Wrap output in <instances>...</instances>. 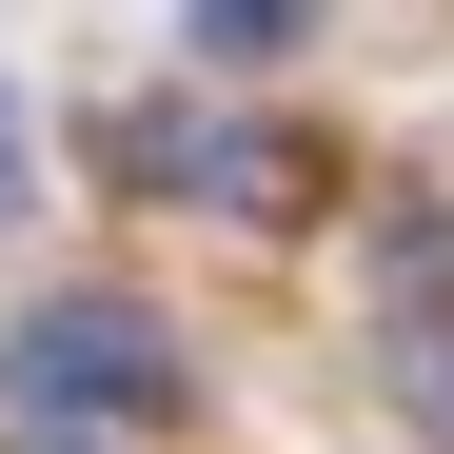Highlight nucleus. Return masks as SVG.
<instances>
[{"label": "nucleus", "instance_id": "f257e3e1", "mask_svg": "<svg viewBox=\"0 0 454 454\" xmlns=\"http://www.w3.org/2000/svg\"><path fill=\"white\" fill-rule=\"evenodd\" d=\"M0 395L40 434H99V415H159L178 395V336L138 317V296H40L20 336H0Z\"/></svg>", "mask_w": 454, "mask_h": 454}, {"label": "nucleus", "instance_id": "f03ea898", "mask_svg": "<svg viewBox=\"0 0 454 454\" xmlns=\"http://www.w3.org/2000/svg\"><path fill=\"white\" fill-rule=\"evenodd\" d=\"M99 159L138 198H198V217H296V198H317V159H296L277 119H238V99H119Z\"/></svg>", "mask_w": 454, "mask_h": 454}, {"label": "nucleus", "instance_id": "7ed1b4c3", "mask_svg": "<svg viewBox=\"0 0 454 454\" xmlns=\"http://www.w3.org/2000/svg\"><path fill=\"white\" fill-rule=\"evenodd\" d=\"M178 40L217 59V80H277V59L317 40V0H178Z\"/></svg>", "mask_w": 454, "mask_h": 454}, {"label": "nucleus", "instance_id": "20e7f679", "mask_svg": "<svg viewBox=\"0 0 454 454\" xmlns=\"http://www.w3.org/2000/svg\"><path fill=\"white\" fill-rule=\"evenodd\" d=\"M395 415H415V454H454V317L395 336Z\"/></svg>", "mask_w": 454, "mask_h": 454}, {"label": "nucleus", "instance_id": "39448f33", "mask_svg": "<svg viewBox=\"0 0 454 454\" xmlns=\"http://www.w3.org/2000/svg\"><path fill=\"white\" fill-rule=\"evenodd\" d=\"M0 217H20V99H0Z\"/></svg>", "mask_w": 454, "mask_h": 454}, {"label": "nucleus", "instance_id": "423d86ee", "mask_svg": "<svg viewBox=\"0 0 454 454\" xmlns=\"http://www.w3.org/2000/svg\"><path fill=\"white\" fill-rule=\"evenodd\" d=\"M40 454H99V434H40Z\"/></svg>", "mask_w": 454, "mask_h": 454}]
</instances>
